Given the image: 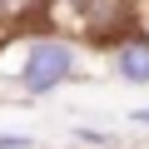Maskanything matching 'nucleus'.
<instances>
[{
	"mask_svg": "<svg viewBox=\"0 0 149 149\" xmlns=\"http://www.w3.org/2000/svg\"><path fill=\"white\" fill-rule=\"evenodd\" d=\"M70 70H74V50L65 40H35L25 50V60H20L15 80H20L25 95H50V90H60L70 80Z\"/></svg>",
	"mask_w": 149,
	"mask_h": 149,
	"instance_id": "f257e3e1",
	"label": "nucleus"
},
{
	"mask_svg": "<svg viewBox=\"0 0 149 149\" xmlns=\"http://www.w3.org/2000/svg\"><path fill=\"white\" fill-rule=\"evenodd\" d=\"M119 74L134 80V85H144L149 80V45H124L119 50Z\"/></svg>",
	"mask_w": 149,
	"mask_h": 149,
	"instance_id": "f03ea898",
	"label": "nucleus"
},
{
	"mask_svg": "<svg viewBox=\"0 0 149 149\" xmlns=\"http://www.w3.org/2000/svg\"><path fill=\"white\" fill-rule=\"evenodd\" d=\"M134 124H149V109H134Z\"/></svg>",
	"mask_w": 149,
	"mask_h": 149,
	"instance_id": "7ed1b4c3",
	"label": "nucleus"
}]
</instances>
